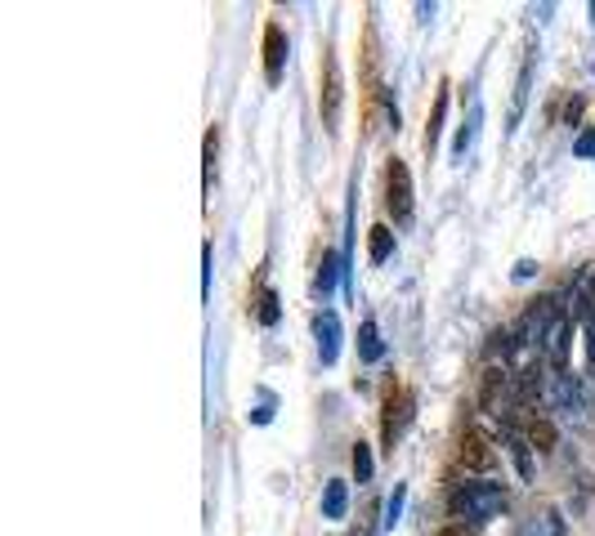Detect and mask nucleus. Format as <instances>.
Returning <instances> with one entry per match:
<instances>
[{
    "instance_id": "f257e3e1",
    "label": "nucleus",
    "mask_w": 595,
    "mask_h": 536,
    "mask_svg": "<svg viewBox=\"0 0 595 536\" xmlns=\"http://www.w3.org/2000/svg\"><path fill=\"white\" fill-rule=\"evenodd\" d=\"M448 510H452V518H466V523H493L506 510V488L502 483H456L448 492Z\"/></svg>"
},
{
    "instance_id": "f03ea898",
    "label": "nucleus",
    "mask_w": 595,
    "mask_h": 536,
    "mask_svg": "<svg viewBox=\"0 0 595 536\" xmlns=\"http://www.w3.org/2000/svg\"><path fill=\"white\" fill-rule=\"evenodd\" d=\"M412 407H417L412 389L389 384V393H385V416H381V443H385V451H394V443L404 438V429H408V421H412Z\"/></svg>"
},
{
    "instance_id": "7ed1b4c3",
    "label": "nucleus",
    "mask_w": 595,
    "mask_h": 536,
    "mask_svg": "<svg viewBox=\"0 0 595 536\" xmlns=\"http://www.w3.org/2000/svg\"><path fill=\"white\" fill-rule=\"evenodd\" d=\"M385 211L394 215V224H412V175L399 157L385 166Z\"/></svg>"
},
{
    "instance_id": "20e7f679",
    "label": "nucleus",
    "mask_w": 595,
    "mask_h": 536,
    "mask_svg": "<svg viewBox=\"0 0 595 536\" xmlns=\"http://www.w3.org/2000/svg\"><path fill=\"white\" fill-rule=\"evenodd\" d=\"M510 384H515V376H510V367H488L484 376H480V412H488V416H506L510 412Z\"/></svg>"
},
{
    "instance_id": "39448f33",
    "label": "nucleus",
    "mask_w": 595,
    "mask_h": 536,
    "mask_svg": "<svg viewBox=\"0 0 595 536\" xmlns=\"http://www.w3.org/2000/svg\"><path fill=\"white\" fill-rule=\"evenodd\" d=\"M341 103H345V81H341V63L327 58L322 63V130L337 134L341 130Z\"/></svg>"
},
{
    "instance_id": "423d86ee",
    "label": "nucleus",
    "mask_w": 595,
    "mask_h": 536,
    "mask_svg": "<svg viewBox=\"0 0 595 536\" xmlns=\"http://www.w3.org/2000/svg\"><path fill=\"white\" fill-rule=\"evenodd\" d=\"M569 349H573V317L560 313V317L547 326V340H542V362L551 367V376L569 371Z\"/></svg>"
},
{
    "instance_id": "0eeeda50",
    "label": "nucleus",
    "mask_w": 595,
    "mask_h": 536,
    "mask_svg": "<svg viewBox=\"0 0 595 536\" xmlns=\"http://www.w3.org/2000/svg\"><path fill=\"white\" fill-rule=\"evenodd\" d=\"M493 465H497V451L488 447L484 434H475V429L461 434V443H456V469H466V474H488Z\"/></svg>"
},
{
    "instance_id": "6e6552de",
    "label": "nucleus",
    "mask_w": 595,
    "mask_h": 536,
    "mask_svg": "<svg viewBox=\"0 0 595 536\" xmlns=\"http://www.w3.org/2000/svg\"><path fill=\"white\" fill-rule=\"evenodd\" d=\"M313 335H318V358H322V367H332V362L341 358V317H337V309H322V313L313 317Z\"/></svg>"
},
{
    "instance_id": "1a4fd4ad",
    "label": "nucleus",
    "mask_w": 595,
    "mask_h": 536,
    "mask_svg": "<svg viewBox=\"0 0 595 536\" xmlns=\"http://www.w3.org/2000/svg\"><path fill=\"white\" fill-rule=\"evenodd\" d=\"M283 67H287V32L278 23H269V27H264V81L278 86Z\"/></svg>"
},
{
    "instance_id": "9d476101",
    "label": "nucleus",
    "mask_w": 595,
    "mask_h": 536,
    "mask_svg": "<svg viewBox=\"0 0 595 536\" xmlns=\"http://www.w3.org/2000/svg\"><path fill=\"white\" fill-rule=\"evenodd\" d=\"M502 443L519 469V479H533V443H528V434L515 425V421H502Z\"/></svg>"
},
{
    "instance_id": "9b49d317",
    "label": "nucleus",
    "mask_w": 595,
    "mask_h": 536,
    "mask_svg": "<svg viewBox=\"0 0 595 536\" xmlns=\"http://www.w3.org/2000/svg\"><path fill=\"white\" fill-rule=\"evenodd\" d=\"M551 398H555V407H560L564 416H577V412H582V384H577L569 371L551 376Z\"/></svg>"
},
{
    "instance_id": "f8f14e48",
    "label": "nucleus",
    "mask_w": 595,
    "mask_h": 536,
    "mask_svg": "<svg viewBox=\"0 0 595 536\" xmlns=\"http://www.w3.org/2000/svg\"><path fill=\"white\" fill-rule=\"evenodd\" d=\"M519 536H569V527H564L560 510H542V514H533L519 527Z\"/></svg>"
},
{
    "instance_id": "ddd939ff",
    "label": "nucleus",
    "mask_w": 595,
    "mask_h": 536,
    "mask_svg": "<svg viewBox=\"0 0 595 536\" xmlns=\"http://www.w3.org/2000/svg\"><path fill=\"white\" fill-rule=\"evenodd\" d=\"M341 273H345V268H341V255H337V250H322V259H318V278H313V287H318L322 300L332 295V287H337Z\"/></svg>"
},
{
    "instance_id": "4468645a",
    "label": "nucleus",
    "mask_w": 595,
    "mask_h": 536,
    "mask_svg": "<svg viewBox=\"0 0 595 536\" xmlns=\"http://www.w3.org/2000/svg\"><path fill=\"white\" fill-rule=\"evenodd\" d=\"M345 510H350V488L341 483V479H332L327 483V492H322V518H345Z\"/></svg>"
},
{
    "instance_id": "2eb2a0df",
    "label": "nucleus",
    "mask_w": 595,
    "mask_h": 536,
    "mask_svg": "<svg viewBox=\"0 0 595 536\" xmlns=\"http://www.w3.org/2000/svg\"><path fill=\"white\" fill-rule=\"evenodd\" d=\"M381 354H385V345H381L376 322H363V326H359V358H363V362H381Z\"/></svg>"
},
{
    "instance_id": "dca6fc26",
    "label": "nucleus",
    "mask_w": 595,
    "mask_h": 536,
    "mask_svg": "<svg viewBox=\"0 0 595 536\" xmlns=\"http://www.w3.org/2000/svg\"><path fill=\"white\" fill-rule=\"evenodd\" d=\"M367 255H372V264H385V259L394 255V228H389V224H376V228H372Z\"/></svg>"
},
{
    "instance_id": "f3484780",
    "label": "nucleus",
    "mask_w": 595,
    "mask_h": 536,
    "mask_svg": "<svg viewBox=\"0 0 595 536\" xmlns=\"http://www.w3.org/2000/svg\"><path fill=\"white\" fill-rule=\"evenodd\" d=\"M443 116H448V86L439 90V99H434V112H430V125H426V153H434V148H439V130H443Z\"/></svg>"
},
{
    "instance_id": "a211bd4d",
    "label": "nucleus",
    "mask_w": 595,
    "mask_h": 536,
    "mask_svg": "<svg viewBox=\"0 0 595 536\" xmlns=\"http://www.w3.org/2000/svg\"><path fill=\"white\" fill-rule=\"evenodd\" d=\"M255 317H260V326H278L283 309H278V295H274V291H260V300H255Z\"/></svg>"
},
{
    "instance_id": "6ab92c4d",
    "label": "nucleus",
    "mask_w": 595,
    "mask_h": 536,
    "mask_svg": "<svg viewBox=\"0 0 595 536\" xmlns=\"http://www.w3.org/2000/svg\"><path fill=\"white\" fill-rule=\"evenodd\" d=\"M202 157H207V192H211V183H216V157H220V130L216 125L207 130V139H202Z\"/></svg>"
},
{
    "instance_id": "aec40b11",
    "label": "nucleus",
    "mask_w": 595,
    "mask_h": 536,
    "mask_svg": "<svg viewBox=\"0 0 595 536\" xmlns=\"http://www.w3.org/2000/svg\"><path fill=\"white\" fill-rule=\"evenodd\" d=\"M372 469H376L372 465V447L367 443H354V479L359 483H372Z\"/></svg>"
},
{
    "instance_id": "412c9836",
    "label": "nucleus",
    "mask_w": 595,
    "mask_h": 536,
    "mask_svg": "<svg viewBox=\"0 0 595 536\" xmlns=\"http://www.w3.org/2000/svg\"><path fill=\"white\" fill-rule=\"evenodd\" d=\"M528 81H533V63H524V72H519V90H515V108H510V125L524 116V99H528Z\"/></svg>"
},
{
    "instance_id": "4be33fe9",
    "label": "nucleus",
    "mask_w": 595,
    "mask_h": 536,
    "mask_svg": "<svg viewBox=\"0 0 595 536\" xmlns=\"http://www.w3.org/2000/svg\"><path fill=\"white\" fill-rule=\"evenodd\" d=\"M404 496H408V488L399 483V488H394V496H389V505H385V527L399 523V514H404Z\"/></svg>"
},
{
    "instance_id": "5701e85b",
    "label": "nucleus",
    "mask_w": 595,
    "mask_h": 536,
    "mask_svg": "<svg viewBox=\"0 0 595 536\" xmlns=\"http://www.w3.org/2000/svg\"><path fill=\"white\" fill-rule=\"evenodd\" d=\"M573 153L586 157V161L595 157V130H582V134H577V139H573Z\"/></svg>"
},
{
    "instance_id": "b1692460",
    "label": "nucleus",
    "mask_w": 595,
    "mask_h": 536,
    "mask_svg": "<svg viewBox=\"0 0 595 536\" xmlns=\"http://www.w3.org/2000/svg\"><path fill=\"white\" fill-rule=\"evenodd\" d=\"M211 291V246H202V295Z\"/></svg>"
},
{
    "instance_id": "393cba45",
    "label": "nucleus",
    "mask_w": 595,
    "mask_h": 536,
    "mask_svg": "<svg viewBox=\"0 0 595 536\" xmlns=\"http://www.w3.org/2000/svg\"><path fill=\"white\" fill-rule=\"evenodd\" d=\"M577 116H582V99H569V108H564V121H569V125H573V121H577Z\"/></svg>"
},
{
    "instance_id": "a878e982",
    "label": "nucleus",
    "mask_w": 595,
    "mask_h": 536,
    "mask_svg": "<svg viewBox=\"0 0 595 536\" xmlns=\"http://www.w3.org/2000/svg\"><path fill=\"white\" fill-rule=\"evenodd\" d=\"M533 273H538V264H533V259H524V264L515 268V278H533Z\"/></svg>"
},
{
    "instance_id": "bb28decb",
    "label": "nucleus",
    "mask_w": 595,
    "mask_h": 536,
    "mask_svg": "<svg viewBox=\"0 0 595 536\" xmlns=\"http://www.w3.org/2000/svg\"><path fill=\"white\" fill-rule=\"evenodd\" d=\"M439 536H466V532H461V527H443Z\"/></svg>"
}]
</instances>
